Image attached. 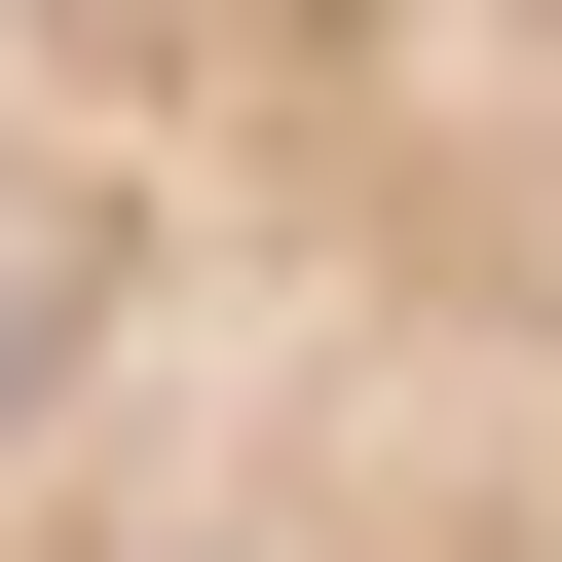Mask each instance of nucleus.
I'll list each match as a JSON object with an SVG mask.
<instances>
[{"label": "nucleus", "mask_w": 562, "mask_h": 562, "mask_svg": "<svg viewBox=\"0 0 562 562\" xmlns=\"http://www.w3.org/2000/svg\"><path fill=\"white\" fill-rule=\"evenodd\" d=\"M0 562H562V0H0Z\"/></svg>", "instance_id": "nucleus-1"}]
</instances>
